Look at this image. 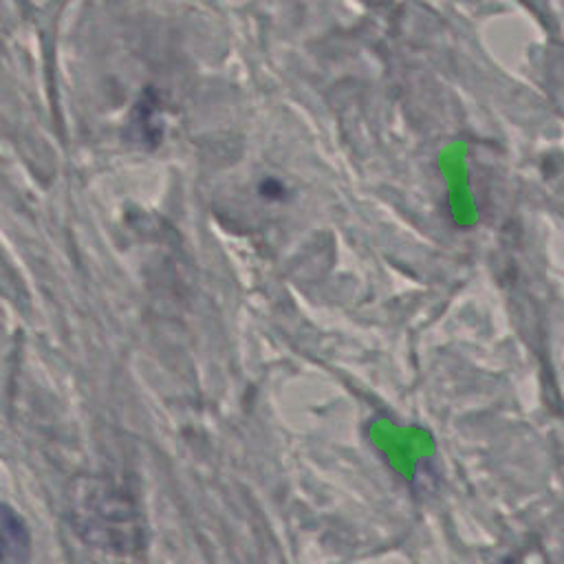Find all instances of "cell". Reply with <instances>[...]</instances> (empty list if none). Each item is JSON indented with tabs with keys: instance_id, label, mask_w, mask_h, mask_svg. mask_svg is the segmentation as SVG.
I'll list each match as a JSON object with an SVG mask.
<instances>
[{
	"instance_id": "cell-1",
	"label": "cell",
	"mask_w": 564,
	"mask_h": 564,
	"mask_svg": "<svg viewBox=\"0 0 564 564\" xmlns=\"http://www.w3.org/2000/svg\"><path fill=\"white\" fill-rule=\"evenodd\" d=\"M0 549L5 551L0 560H22L29 549L27 529L7 507H0Z\"/></svg>"
}]
</instances>
